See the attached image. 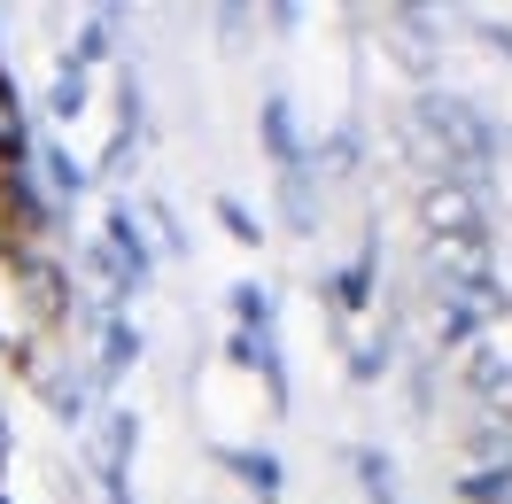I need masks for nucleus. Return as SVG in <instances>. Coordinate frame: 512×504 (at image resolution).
<instances>
[{
	"instance_id": "obj_1",
	"label": "nucleus",
	"mask_w": 512,
	"mask_h": 504,
	"mask_svg": "<svg viewBox=\"0 0 512 504\" xmlns=\"http://www.w3.org/2000/svg\"><path fill=\"white\" fill-rule=\"evenodd\" d=\"M0 156H16V94H8V78H0Z\"/></svg>"
}]
</instances>
